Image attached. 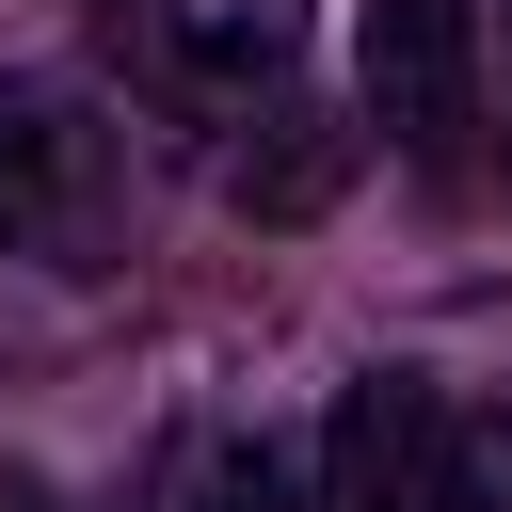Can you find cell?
Here are the masks:
<instances>
[{"label":"cell","mask_w":512,"mask_h":512,"mask_svg":"<svg viewBox=\"0 0 512 512\" xmlns=\"http://www.w3.org/2000/svg\"><path fill=\"white\" fill-rule=\"evenodd\" d=\"M480 16L496 0H368V128L400 160H464V128H480Z\"/></svg>","instance_id":"cell-3"},{"label":"cell","mask_w":512,"mask_h":512,"mask_svg":"<svg viewBox=\"0 0 512 512\" xmlns=\"http://www.w3.org/2000/svg\"><path fill=\"white\" fill-rule=\"evenodd\" d=\"M336 176H352V128H336V112H272V144H240V160H224V192H240L256 224H304Z\"/></svg>","instance_id":"cell-5"},{"label":"cell","mask_w":512,"mask_h":512,"mask_svg":"<svg viewBox=\"0 0 512 512\" xmlns=\"http://www.w3.org/2000/svg\"><path fill=\"white\" fill-rule=\"evenodd\" d=\"M304 512H512V432L464 416L416 368H368L320 432V496Z\"/></svg>","instance_id":"cell-1"},{"label":"cell","mask_w":512,"mask_h":512,"mask_svg":"<svg viewBox=\"0 0 512 512\" xmlns=\"http://www.w3.org/2000/svg\"><path fill=\"white\" fill-rule=\"evenodd\" d=\"M80 208H96V128H80L48 80H0V256L64 240Z\"/></svg>","instance_id":"cell-4"},{"label":"cell","mask_w":512,"mask_h":512,"mask_svg":"<svg viewBox=\"0 0 512 512\" xmlns=\"http://www.w3.org/2000/svg\"><path fill=\"white\" fill-rule=\"evenodd\" d=\"M176 512H304V464L272 432H224V448H192V496Z\"/></svg>","instance_id":"cell-6"},{"label":"cell","mask_w":512,"mask_h":512,"mask_svg":"<svg viewBox=\"0 0 512 512\" xmlns=\"http://www.w3.org/2000/svg\"><path fill=\"white\" fill-rule=\"evenodd\" d=\"M480 128H496V176H512V0L480 16Z\"/></svg>","instance_id":"cell-7"},{"label":"cell","mask_w":512,"mask_h":512,"mask_svg":"<svg viewBox=\"0 0 512 512\" xmlns=\"http://www.w3.org/2000/svg\"><path fill=\"white\" fill-rule=\"evenodd\" d=\"M112 32H128V64H144L176 112H256V96L304 80L320 0H112Z\"/></svg>","instance_id":"cell-2"}]
</instances>
